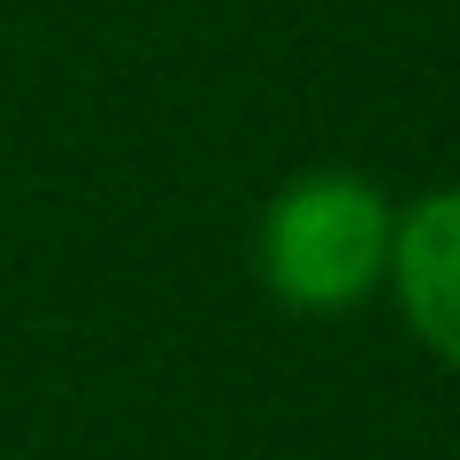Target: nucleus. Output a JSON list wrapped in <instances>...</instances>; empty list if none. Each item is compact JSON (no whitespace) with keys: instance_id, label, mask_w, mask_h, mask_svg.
Here are the masks:
<instances>
[{"instance_id":"f03ea898","label":"nucleus","mask_w":460,"mask_h":460,"mask_svg":"<svg viewBox=\"0 0 460 460\" xmlns=\"http://www.w3.org/2000/svg\"><path fill=\"white\" fill-rule=\"evenodd\" d=\"M384 292H392L407 338L460 376V184H438L399 208Z\"/></svg>"},{"instance_id":"f257e3e1","label":"nucleus","mask_w":460,"mask_h":460,"mask_svg":"<svg viewBox=\"0 0 460 460\" xmlns=\"http://www.w3.org/2000/svg\"><path fill=\"white\" fill-rule=\"evenodd\" d=\"M399 208L361 169H299L253 223V277L292 314H353L384 292Z\"/></svg>"}]
</instances>
